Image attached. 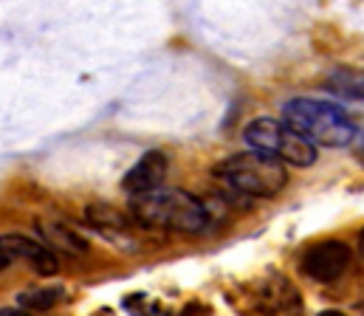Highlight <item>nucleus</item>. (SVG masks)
<instances>
[{"label": "nucleus", "instance_id": "nucleus-10", "mask_svg": "<svg viewBox=\"0 0 364 316\" xmlns=\"http://www.w3.org/2000/svg\"><path fill=\"white\" fill-rule=\"evenodd\" d=\"M63 288L60 285H40V288H28L17 294V308H28V311H48L60 303Z\"/></svg>", "mask_w": 364, "mask_h": 316}, {"label": "nucleus", "instance_id": "nucleus-14", "mask_svg": "<svg viewBox=\"0 0 364 316\" xmlns=\"http://www.w3.org/2000/svg\"><path fill=\"white\" fill-rule=\"evenodd\" d=\"M319 316H348V314H342V311H322Z\"/></svg>", "mask_w": 364, "mask_h": 316}, {"label": "nucleus", "instance_id": "nucleus-12", "mask_svg": "<svg viewBox=\"0 0 364 316\" xmlns=\"http://www.w3.org/2000/svg\"><path fill=\"white\" fill-rule=\"evenodd\" d=\"M88 220H91L93 226H99V229H127V220H124V214L119 209H113V207H107V204H91L88 209Z\"/></svg>", "mask_w": 364, "mask_h": 316}, {"label": "nucleus", "instance_id": "nucleus-6", "mask_svg": "<svg viewBox=\"0 0 364 316\" xmlns=\"http://www.w3.org/2000/svg\"><path fill=\"white\" fill-rule=\"evenodd\" d=\"M0 251H3V268L14 266V263H28L37 274L43 277H54L57 274V257L48 246L23 237V234H3L0 240Z\"/></svg>", "mask_w": 364, "mask_h": 316}, {"label": "nucleus", "instance_id": "nucleus-4", "mask_svg": "<svg viewBox=\"0 0 364 316\" xmlns=\"http://www.w3.org/2000/svg\"><path fill=\"white\" fill-rule=\"evenodd\" d=\"M243 141L252 150L274 156L294 167H311L316 161V147L305 136H299L294 127H288L282 119H272V116L252 119L243 130Z\"/></svg>", "mask_w": 364, "mask_h": 316}, {"label": "nucleus", "instance_id": "nucleus-3", "mask_svg": "<svg viewBox=\"0 0 364 316\" xmlns=\"http://www.w3.org/2000/svg\"><path fill=\"white\" fill-rule=\"evenodd\" d=\"M215 175L223 178L232 190H237L243 195H252V198H274L288 184L285 164L274 156L257 153V150L237 153V156L220 161Z\"/></svg>", "mask_w": 364, "mask_h": 316}, {"label": "nucleus", "instance_id": "nucleus-9", "mask_svg": "<svg viewBox=\"0 0 364 316\" xmlns=\"http://www.w3.org/2000/svg\"><path fill=\"white\" fill-rule=\"evenodd\" d=\"M43 240L48 243L51 251H71V254H82L88 251V240L80 237L71 226H65L63 220H40L37 223Z\"/></svg>", "mask_w": 364, "mask_h": 316}, {"label": "nucleus", "instance_id": "nucleus-13", "mask_svg": "<svg viewBox=\"0 0 364 316\" xmlns=\"http://www.w3.org/2000/svg\"><path fill=\"white\" fill-rule=\"evenodd\" d=\"M0 316H31L28 311H23V308H3V314Z\"/></svg>", "mask_w": 364, "mask_h": 316}, {"label": "nucleus", "instance_id": "nucleus-8", "mask_svg": "<svg viewBox=\"0 0 364 316\" xmlns=\"http://www.w3.org/2000/svg\"><path fill=\"white\" fill-rule=\"evenodd\" d=\"M299 305V294L296 288L285 280V277H272L269 283L260 285V294H257V308L263 314H285V311H294Z\"/></svg>", "mask_w": 364, "mask_h": 316}, {"label": "nucleus", "instance_id": "nucleus-15", "mask_svg": "<svg viewBox=\"0 0 364 316\" xmlns=\"http://www.w3.org/2000/svg\"><path fill=\"white\" fill-rule=\"evenodd\" d=\"M359 251H362V257H364V229H362V234H359Z\"/></svg>", "mask_w": 364, "mask_h": 316}, {"label": "nucleus", "instance_id": "nucleus-11", "mask_svg": "<svg viewBox=\"0 0 364 316\" xmlns=\"http://www.w3.org/2000/svg\"><path fill=\"white\" fill-rule=\"evenodd\" d=\"M325 88L348 99H364V71H336L325 82Z\"/></svg>", "mask_w": 364, "mask_h": 316}, {"label": "nucleus", "instance_id": "nucleus-1", "mask_svg": "<svg viewBox=\"0 0 364 316\" xmlns=\"http://www.w3.org/2000/svg\"><path fill=\"white\" fill-rule=\"evenodd\" d=\"M282 121L294 127L299 136H305L314 147H345L356 136L353 119L345 113V107L333 105L328 99H308L296 97L282 105Z\"/></svg>", "mask_w": 364, "mask_h": 316}, {"label": "nucleus", "instance_id": "nucleus-5", "mask_svg": "<svg viewBox=\"0 0 364 316\" xmlns=\"http://www.w3.org/2000/svg\"><path fill=\"white\" fill-rule=\"evenodd\" d=\"M350 266V249L339 240H322L311 249H305L299 268L305 277L316 280V283H333L345 274V268Z\"/></svg>", "mask_w": 364, "mask_h": 316}, {"label": "nucleus", "instance_id": "nucleus-2", "mask_svg": "<svg viewBox=\"0 0 364 316\" xmlns=\"http://www.w3.org/2000/svg\"><path fill=\"white\" fill-rule=\"evenodd\" d=\"M133 217L147 229H167L195 234L209 226V207L183 190H159L130 204Z\"/></svg>", "mask_w": 364, "mask_h": 316}, {"label": "nucleus", "instance_id": "nucleus-7", "mask_svg": "<svg viewBox=\"0 0 364 316\" xmlns=\"http://www.w3.org/2000/svg\"><path fill=\"white\" fill-rule=\"evenodd\" d=\"M164 178H167V156H164L161 150H150V153H144V156L133 164V170H130V173L124 175V181H122V187H124L127 195L141 198V195H150V192L164 190V187H161Z\"/></svg>", "mask_w": 364, "mask_h": 316}]
</instances>
